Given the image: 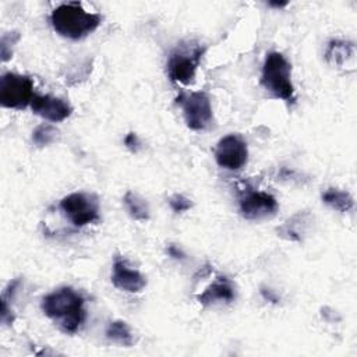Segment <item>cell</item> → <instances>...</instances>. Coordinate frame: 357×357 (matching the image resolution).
Segmentation results:
<instances>
[{
	"instance_id": "cell-1",
	"label": "cell",
	"mask_w": 357,
	"mask_h": 357,
	"mask_svg": "<svg viewBox=\"0 0 357 357\" xmlns=\"http://www.w3.org/2000/svg\"><path fill=\"white\" fill-rule=\"evenodd\" d=\"M84 296L70 287L63 286L46 294L40 301V308L46 317L59 322L66 333H75L86 319Z\"/></svg>"
},
{
	"instance_id": "cell-10",
	"label": "cell",
	"mask_w": 357,
	"mask_h": 357,
	"mask_svg": "<svg viewBox=\"0 0 357 357\" xmlns=\"http://www.w3.org/2000/svg\"><path fill=\"white\" fill-rule=\"evenodd\" d=\"M112 283L127 293H141L146 286L145 276L132 268L126 258L116 255L112 268Z\"/></svg>"
},
{
	"instance_id": "cell-11",
	"label": "cell",
	"mask_w": 357,
	"mask_h": 357,
	"mask_svg": "<svg viewBox=\"0 0 357 357\" xmlns=\"http://www.w3.org/2000/svg\"><path fill=\"white\" fill-rule=\"evenodd\" d=\"M31 109L35 114L53 123L66 120L73 112L67 100L52 95H35L31 102Z\"/></svg>"
},
{
	"instance_id": "cell-15",
	"label": "cell",
	"mask_w": 357,
	"mask_h": 357,
	"mask_svg": "<svg viewBox=\"0 0 357 357\" xmlns=\"http://www.w3.org/2000/svg\"><path fill=\"white\" fill-rule=\"evenodd\" d=\"M124 206L128 215L135 220H148L149 219V206L148 202L134 191H127L123 198Z\"/></svg>"
},
{
	"instance_id": "cell-7",
	"label": "cell",
	"mask_w": 357,
	"mask_h": 357,
	"mask_svg": "<svg viewBox=\"0 0 357 357\" xmlns=\"http://www.w3.org/2000/svg\"><path fill=\"white\" fill-rule=\"evenodd\" d=\"M33 81L28 75L6 73L0 78V103L8 109H24L33 99Z\"/></svg>"
},
{
	"instance_id": "cell-14",
	"label": "cell",
	"mask_w": 357,
	"mask_h": 357,
	"mask_svg": "<svg viewBox=\"0 0 357 357\" xmlns=\"http://www.w3.org/2000/svg\"><path fill=\"white\" fill-rule=\"evenodd\" d=\"M322 202L339 212H349L354 206L353 197L347 191L339 188L325 190L322 192Z\"/></svg>"
},
{
	"instance_id": "cell-3",
	"label": "cell",
	"mask_w": 357,
	"mask_h": 357,
	"mask_svg": "<svg viewBox=\"0 0 357 357\" xmlns=\"http://www.w3.org/2000/svg\"><path fill=\"white\" fill-rule=\"evenodd\" d=\"M262 86L276 99L294 100V85L291 81V64L280 52H269L261 71Z\"/></svg>"
},
{
	"instance_id": "cell-9",
	"label": "cell",
	"mask_w": 357,
	"mask_h": 357,
	"mask_svg": "<svg viewBox=\"0 0 357 357\" xmlns=\"http://www.w3.org/2000/svg\"><path fill=\"white\" fill-rule=\"evenodd\" d=\"M238 209L245 219H264L275 215L279 209L276 198L255 188H245L238 195Z\"/></svg>"
},
{
	"instance_id": "cell-5",
	"label": "cell",
	"mask_w": 357,
	"mask_h": 357,
	"mask_svg": "<svg viewBox=\"0 0 357 357\" xmlns=\"http://www.w3.org/2000/svg\"><path fill=\"white\" fill-rule=\"evenodd\" d=\"M59 208L77 227L96 223L100 219L99 198L92 192L77 191L61 198Z\"/></svg>"
},
{
	"instance_id": "cell-2",
	"label": "cell",
	"mask_w": 357,
	"mask_h": 357,
	"mask_svg": "<svg viewBox=\"0 0 357 357\" xmlns=\"http://www.w3.org/2000/svg\"><path fill=\"white\" fill-rule=\"evenodd\" d=\"M100 15L86 11L79 3L68 1L50 13V24L63 38L78 40L92 33L100 25Z\"/></svg>"
},
{
	"instance_id": "cell-4",
	"label": "cell",
	"mask_w": 357,
	"mask_h": 357,
	"mask_svg": "<svg viewBox=\"0 0 357 357\" xmlns=\"http://www.w3.org/2000/svg\"><path fill=\"white\" fill-rule=\"evenodd\" d=\"M205 50L206 47L197 40H187L177 45L166 63L169 78L183 85L192 84Z\"/></svg>"
},
{
	"instance_id": "cell-22",
	"label": "cell",
	"mask_w": 357,
	"mask_h": 357,
	"mask_svg": "<svg viewBox=\"0 0 357 357\" xmlns=\"http://www.w3.org/2000/svg\"><path fill=\"white\" fill-rule=\"evenodd\" d=\"M261 293H262V296H264L266 300L273 301V303H276V301H278V298H276V296H273L272 290H269V289H262V290H261Z\"/></svg>"
},
{
	"instance_id": "cell-19",
	"label": "cell",
	"mask_w": 357,
	"mask_h": 357,
	"mask_svg": "<svg viewBox=\"0 0 357 357\" xmlns=\"http://www.w3.org/2000/svg\"><path fill=\"white\" fill-rule=\"evenodd\" d=\"M169 205L172 208L173 212L176 213H183V212H187L192 208V202L190 198H187L185 195L183 194H174L169 198Z\"/></svg>"
},
{
	"instance_id": "cell-13",
	"label": "cell",
	"mask_w": 357,
	"mask_h": 357,
	"mask_svg": "<svg viewBox=\"0 0 357 357\" xmlns=\"http://www.w3.org/2000/svg\"><path fill=\"white\" fill-rule=\"evenodd\" d=\"M356 46L353 42L343 39H332L325 50V60L336 68H344L350 61H354Z\"/></svg>"
},
{
	"instance_id": "cell-6",
	"label": "cell",
	"mask_w": 357,
	"mask_h": 357,
	"mask_svg": "<svg viewBox=\"0 0 357 357\" xmlns=\"http://www.w3.org/2000/svg\"><path fill=\"white\" fill-rule=\"evenodd\" d=\"M176 102L183 110L184 121L188 128L194 131H202L212 124V105L206 92H180L176 98Z\"/></svg>"
},
{
	"instance_id": "cell-8",
	"label": "cell",
	"mask_w": 357,
	"mask_h": 357,
	"mask_svg": "<svg viewBox=\"0 0 357 357\" xmlns=\"http://www.w3.org/2000/svg\"><path fill=\"white\" fill-rule=\"evenodd\" d=\"M216 163L230 172L240 170L248 160L247 142L238 134H229L219 139L215 148Z\"/></svg>"
},
{
	"instance_id": "cell-16",
	"label": "cell",
	"mask_w": 357,
	"mask_h": 357,
	"mask_svg": "<svg viewBox=\"0 0 357 357\" xmlns=\"http://www.w3.org/2000/svg\"><path fill=\"white\" fill-rule=\"evenodd\" d=\"M106 337L114 343H119L121 346H132L134 343V335L131 328L128 326L127 322L121 321V319H116L112 321L107 326H106Z\"/></svg>"
},
{
	"instance_id": "cell-17",
	"label": "cell",
	"mask_w": 357,
	"mask_h": 357,
	"mask_svg": "<svg viewBox=\"0 0 357 357\" xmlns=\"http://www.w3.org/2000/svg\"><path fill=\"white\" fill-rule=\"evenodd\" d=\"M60 137L59 130L47 123H43L40 126H38L33 132H32V141L36 146H47L53 142H56Z\"/></svg>"
},
{
	"instance_id": "cell-23",
	"label": "cell",
	"mask_w": 357,
	"mask_h": 357,
	"mask_svg": "<svg viewBox=\"0 0 357 357\" xmlns=\"http://www.w3.org/2000/svg\"><path fill=\"white\" fill-rule=\"evenodd\" d=\"M286 4H287V1H283V3H272V1H271V3H269V6H272V7H279V8H280V7H284Z\"/></svg>"
},
{
	"instance_id": "cell-21",
	"label": "cell",
	"mask_w": 357,
	"mask_h": 357,
	"mask_svg": "<svg viewBox=\"0 0 357 357\" xmlns=\"http://www.w3.org/2000/svg\"><path fill=\"white\" fill-rule=\"evenodd\" d=\"M166 251H167V254H169L172 258H174V259L183 261V259L185 258V254L183 252V250L178 248L177 245H174V244H169L167 248H166Z\"/></svg>"
},
{
	"instance_id": "cell-18",
	"label": "cell",
	"mask_w": 357,
	"mask_h": 357,
	"mask_svg": "<svg viewBox=\"0 0 357 357\" xmlns=\"http://www.w3.org/2000/svg\"><path fill=\"white\" fill-rule=\"evenodd\" d=\"M18 39H20L18 32H6V33H3L1 40H0V50H1V60L3 61H7L8 59H11L13 46L17 43Z\"/></svg>"
},
{
	"instance_id": "cell-20",
	"label": "cell",
	"mask_w": 357,
	"mask_h": 357,
	"mask_svg": "<svg viewBox=\"0 0 357 357\" xmlns=\"http://www.w3.org/2000/svg\"><path fill=\"white\" fill-rule=\"evenodd\" d=\"M124 145L128 151L131 152H138L141 148H142V142L139 139V137L135 134V132H128L126 137H124Z\"/></svg>"
},
{
	"instance_id": "cell-12",
	"label": "cell",
	"mask_w": 357,
	"mask_h": 357,
	"mask_svg": "<svg viewBox=\"0 0 357 357\" xmlns=\"http://www.w3.org/2000/svg\"><path fill=\"white\" fill-rule=\"evenodd\" d=\"M234 298V286L231 280H229L226 276H219L197 297V300L202 305H212L216 303H231Z\"/></svg>"
}]
</instances>
